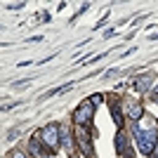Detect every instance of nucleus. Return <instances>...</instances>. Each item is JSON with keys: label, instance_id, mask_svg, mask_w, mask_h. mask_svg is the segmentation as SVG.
<instances>
[{"label": "nucleus", "instance_id": "20e7f679", "mask_svg": "<svg viewBox=\"0 0 158 158\" xmlns=\"http://www.w3.org/2000/svg\"><path fill=\"white\" fill-rule=\"evenodd\" d=\"M151 83H153V76H144V78L135 80V87H137V92H149Z\"/></svg>", "mask_w": 158, "mask_h": 158}, {"label": "nucleus", "instance_id": "7ed1b4c3", "mask_svg": "<svg viewBox=\"0 0 158 158\" xmlns=\"http://www.w3.org/2000/svg\"><path fill=\"white\" fill-rule=\"evenodd\" d=\"M92 111H94V104L87 99L85 104H80L78 109H76V113H73V120H76L78 125H83V123H87V120L92 118Z\"/></svg>", "mask_w": 158, "mask_h": 158}, {"label": "nucleus", "instance_id": "f8f14e48", "mask_svg": "<svg viewBox=\"0 0 158 158\" xmlns=\"http://www.w3.org/2000/svg\"><path fill=\"white\" fill-rule=\"evenodd\" d=\"M14 158H26V156H24V153H14Z\"/></svg>", "mask_w": 158, "mask_h": 158}, {"label": "nucleus", "instance_id": "1a4fd4ad", "mask_svg": "<svg viewBox=\"0 0 158 158\" xmlns=\"http://www.w3.org/2000/svg\"><path fill=\"white\" fill-rule=\"evenodd\" d=\"M61 142H64V146H66V151H71V137L66 135V137H61Z\"/></svg>", "mask_w": 158, "mask_h": 158}, {"label": "nucleus", "instance_id": "6e6552de", "mask_svg": "<svg viewBox=\"0 0 158 158\" xmlns=\"http://www.w3.org/2000/svg\"><path fill=\"white\" fill-rule=\"evenodd\" d=\"M111 113H113V123H116V125H123V118H120V109L118 106H111Z\"/></svg>", "mask_w": 158, "mask_h": 158}, {"label": "nucleus", "instance_id": "f03ea898", "mask_svg": "<svg viewBox=\"0 0 158 158\" xmlns=\"http://www.w3.org/2000/svg\"><path fill=\"white\" fill-rule=\"evenodd\" d=\"M43 142H45V146H50V149H54V146L61 142L59 125H57V123H52V125H47L45 130H43Z\"/></svg>", "mask_w": 158, "mask_h": 158}, {"label": "nucleus", "instance_id": "9b49d317", "mask_svg": "<svg viewBox=\"0 0 158 158\" xmlns=\"http://www.w3.org/2000/svg\"><path fill=\"white\" fill-rule=\"evenodd\" d=\"M10 10H19V7H24V2H12V5H7Z\"/></svg>", "mask_w": 158, "mask_h": 158}, {"label": "nucleus", "instance_id": "39448f33", "mask_svg": "<svg viewBox=\"0 0 158 158\" xmlns=\"http://www.w3.org/2000/svg\"><path fill=\"white\" fill-rule=\"evenodd\" d=\"M127 113H130V118H132V120H139L142 116H144V111H142V106H139V104H130Z\"/></svg>", "mask_w": 158, "mask_h": 158}, {"label": "nucleus", "instance_id": "9d476101", "mask_svg": "<svg viewBox=\"0 0 158 158\" xmlns=\"http://www.w3.org/2000/svg\"><path fill=\"white\" fill-rule=\"evenodd\" d=\"M102 99H104L102 94H92V97H90V102H92V104H97V102H102Z\"/></svg>", "mask_w": 158, "mask_h": 158}, {"label": "nucleus", "instance_id": "f257e3e1", "mask_svg": "<svg viewBox=\"0 0 158 158\" xmlns=\"http://www.w3.org/2000/svg\"><path fill=\"white\" fill-rule=\"evenodd\" d=\"M135 139H137V149L144 156H149V153L156 149V144H158V135H156V130H139L137 125H135Z\"/></svg>", "mask_w": 158, "mask_h": 158}, {"label": "nucleus", "instance_id": "0eeeda50", "mask_svg": "<svg viewBox=\"0 0 158 158\" xmlns=\"http://www.w3.org/2000/svg\"><path fill=\"white\" fill-rule=\"evenodd\" d=\"M80 146H83V151H85L87 156H92V144H90L87 137H80Z\"/></svg>", "mask_w": 158, "mask_h": 158}, {"label": "nucleus", "instance_id": "423d86ee", "mask_svg": "<svg viewBox=\"0 0 158 158\" xmlns=\"http://www.w3.org/2000/svg\"><path fill=\"white\" fill-rule=\"evenodd\" d=\"M125 142H127V137L123 135V132H118V135H116V149H118V153H123V149H125Z\"/></svg>", "mask_w": 158, "mask_h": 158}]
</instances>
